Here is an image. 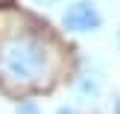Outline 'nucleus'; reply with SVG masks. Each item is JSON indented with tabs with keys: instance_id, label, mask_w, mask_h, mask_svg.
<instances>
[{
	"instance_id": "obj_1",
	"label": "nucleus",
	"mask_w": 120,
	"mask_h": 114,
	"mask_svg": "<svg viewBox=\"0 0 120 114\" xmlns=\"http://www.w3.org/2000/svg\"><path fill=\"white\" fill-rule=\"evenodd\" d=\"M50 70V50L35 35H12L0 44V73L12 82H38Z\"/></svg>"
},
{
	"instance_id": "obj_2",
	"label": "nucleus",
	"mask_w": 120,
	"mask_h": 114,
	"mask_svg": "<svg viewBox=\"0 0 120 114\" xmlns=\"http://www.w3.org/2000/svg\"><path fill=\"white\" fill-rule=\"evenodd\" d=\"M64 26L68 29H73V32H91V29H97L100 26V12H97V6L94 3H73L68 12H64Z\"/></svg>"
},
{
	"instance_id": "obj_3",
	"label": "nucleus",
	"mask_w": 120,
	"mask_h": 114,
	"mask_svg": "<svg viewBox=\"0 0 120 114\" xmlns=\"http://www.w3.org/2000/svg\"><path fill=\"white\" fill-rule=\"evenodd\" d=\"M18 114H41V111H38L35 103H21V105H18Z\"/></svg>"
},
{
	"instance_id": "obj_4",
	"label": "nucleus",
	"mask_w": 120,
	"mask_h": 114,
	"mask_svg": "<svg viewBox=\"0 0 120 114\" xmlns=\"http://www.w3.org/2000/svg\"><path fill=\"white\" fill-rule=\"evenodd\" d=\"M56 114H76V111H73V108H59Z\"/></svg>"
},
{
	"instance_id": "obj_5",
	"label": "nucleus",
	"mask_w": 120,
	"mask_h": 114,
	"mask_svg": "<svg viewBox=\"0 0 120 114\" xmlns=\"http://www.w3.org/2000/svg\"><path fill=\"white\" fill-rule=\"evenodd\" d=\"M35 3H44V6H50V3H59V0H35Z\"/></svg>"
},
{
	"instance_id": "obj_6",
	"label": "nucleus",
	"mask_w": 120,
	"mask_h": 114,
	"mask_svg": "<svg viewBox=\"0 0 120 114\" xmlns=\"http://www.w3.org/2000/svg\"><path fill=\"white\" fill-rule=\"evenodd\" d=\"M114 114H120V99H117V105H114Z\"/></svg>"
}]
</instances>
